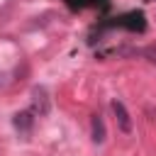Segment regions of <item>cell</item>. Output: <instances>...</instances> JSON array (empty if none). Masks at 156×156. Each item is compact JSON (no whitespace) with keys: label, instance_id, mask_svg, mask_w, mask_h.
Wrapping results in <instances>:
<instances>
[{"label":"cell","instance_id":"6da1fadb","mask_svg":"<svg viewBox=\"0 0 156 156\" xmlns=\"http://www.w3.org/2000/svg\"><path fill=\"white\" fill-rule=\"evenodd\" d=\"M32 112L39 115V117L49 115V95H46L44 88H34L32 90Z\"/></svg>","mask_w":156,"mask_h":156},{"label":"cell","instance_id":"7a4b0ae2","mask_svg":"<svg viewBox=\"0 0 156 156\" xmlns=\"http://www.w3.org/2000/svg\"><path fill=\"white\" fill-rule=\"evenodd\" d=\"M112 110H115V117H117L119 129H122L124 134H129V132H132V119H129V112L124 110V105H122L119 100H115V102H112Z\"/></svg>","mask_w":156,"mask_h":156},{"label":"cell","instance_id":"3957f363","mask_svg":"<svg viewBox=\"0 0 156 156\" xmlns=\"http://www.w3.org/2000/svg\"><path fill=\"white\" fill-rule=\"evenodd\" d=\"M117 24H119V27H127V29H132V32H136V29L141 32V29H144V15H141V12H129V15L119 17Z\"/></svg>","mask_w":156,"mask_h":156},{"label":"cell","instance_id":"277c9868","mask_svg":"<svg viewBox=\"0 0 156 156\" xmlns=\"http://www.w3.org/2000/svg\"><path fill=\"white\" fill-rule=\"evenodd\" d=\"M12 122H15V127H17L22 134H27V132L32 129V124H34V117H32V112H17Z\"/></svg>","mask_w":156,"mask_h":156},{"label":"cell","instance_id":"5b68a950","mask_svg":"<svg viewBox=\"0 0 156 156\" xmlns=\"http://www.w3.org/2000/svg\"><path fill=\"white\" fill-rule=\"evenodd\" d=\"M93 141L95 144H102L105 141V124H102V117L100 115H93Z\"/></svg>","mask_w":156,"mask_h":156},{"label":"cell","instance_id":"8992f818","mask_svg":"<svg viewBox=\"0 0 156 156\" xmlns=\"http://www.w3.org/2000/svg\"><path fill=\"white\" fill-rule=\"evenodd\" d=\"M144 54L149 56V61H151V63H156V46H149V49H144Z\"/></svg>","mask_w":156,"mask_h":156},{"label":"cell","instance_id":"52a82bcc","mask_svg":"<svg viewBox=\"0 0 156 156\" xmlns=\"http://www.w3.org/2000/svg\"><path fill=\"white\" fill-rule=\"evenodd\" d=\"M66 2H68V5H71V7H83V5H85V2H83V0H66Z\"/></svg>","mask_w":156,"mask_h":156}]
</instances>
